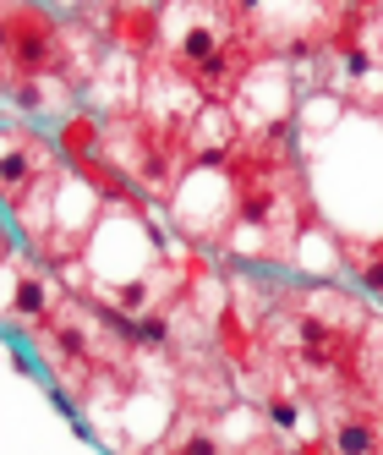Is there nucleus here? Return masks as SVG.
<instances>
[{
	"label": "nucleus",
	"mask_w": 383,
	"mask_h": 455,
	"mask_svg": "<svg viewBox=\"0 0 383 455\" xmlns=\"http://www.w3.org/2000/svg\"><path fill=\"white\" fill-rule=\"evenodd\" d=\"M236 181V225L219 258L241 269H291V252L301 231L317 220L307 165H301V138L296 126H279L263 138H241L225 159Z\"/></svg>",
	"instance_id": "1"
},
{
	"label": "nucleus",
	"mask_w": 383,
	"mask_h": 455,
	"mask_svg": "<svg viewBox=\"0 0 383 455\" xmlns=\"http://www.w3.org/2000/svg\"><path fill=\"white\" fill-rule=\"evenodd\" d=\"M159 60L192 77L208 105H231L263 55L246 28V6L192 0V6H159Z\"/></svg>",
	"instance_id": "2"
},
{
	"label": "nucleus",
	"mask_w": 383,
	"mask_h": 455,
	"mask_svg": "<svg viewBox=\"0 0 383 455\" xmlns=\"http://www.w3.org/2000/svg\"><path fill=\"white\" fill-rule=\"evenodd\" d=\"M66 60V17L50 6H0V93L17 100L34 83H66L60 77ZM72 88V83H66ZM77 93V88H72Z\"/></svg>",
	"instance_id": "3"
},
{
	"label": "nucleus",
	"mask_w": 383,
	"mask_h": 455,
	"mask_svg": "<svg viewBox=\"0 0 383 455\" xmlns=\"http://www.w3.org/2000/svg\"><path fill=\"white\" fill-rule=\"evenodd\" d=\"M165 209L192 252H219L236 225V181L225 165H192Z\"/></svg>",
	"instance_id": "4"
},
{
	"label": "nucleus",
	"mask_w": 383,
	"mask_h": 455,
	"mask_svg": "<svg viewBox=\"0 0 383 455\" xmlns=\"http://www.w3.org/2000/svg\"><path fill=\"white\" fill-rule=\"evenodd\" d=\"M66 171L55 154V138H44L27 121H6L0 126V209L17 214L22 204H34L39 192L55 187V176Z\"/></svg>",
	"instance_id": "5"
},
{
	"label": "nucleus",
	"mask_w": 383,
	"mask_h": 455,
	"mask_svg": "<svg viewBox=\"0 0 383 455\" xmlns=\"http://www.w3.org/2000/svg\"><path fill=\"white\" fill-rule=\"evenodd\" d=\"M66 297H72V291L60 285V275L44 269L34 252L17 247L6 264H0V323L17 330V335H27V340H34L44 323L60 313Z\"/></svg>",
	"instance_id": "6"
},
{
	"label": "nucleus",
	"mask_w": 383,
	"mask_h": 455,
	"mask_svg": "<svg viewBox=\"0 0 383 455\" xmlns=\"http://www.w3.org/2000/svg\"><path fill=\"white\" fill-rule=\"evenodd\" d=\"M296 105H301V88L291 60H258L225 110L236 116L241 138H263V132H279V126H296Z\"/></svg>",
	"instance_id": "7"
},
{
	"label": "nucleus",
	"mask_w": 383,
	"mask_h": 455,
	"mask_svg": "<svg viewBox=\"0 0 383 455\" xmlns=\"http://www.w3.org/2000/svg\"><path fill=\"white\" fill-rule=\"evenodd\" d=\"M345 242V275L356 280V291L383 307V236H340Z\"/></svg>",
	"instance_id": "8"
},
{
	"label": "nucleus",
	"mask_w": 383,
	"mask_h": 455,
	"mask_svg": "<svg viewBox=\"0 0 383 455\" xmlns=\"http://www.w3.org/2000/svg\"><path fill=\"white\" fill-rule=\"evenodd\" d=\"M148 455H225V444H219V434L208 428V422H198V417H176L170 428H165V439H159Z\"/></svg>",
	"instance_id": "9"
},
{
	"label": "nucleus",
	"mask_w": 383,
	"mask_h": 455,
	"mask_svg": "<svg viewBox=\"0 0 383 455\" xmlns=\"http://www.w3.org/2000/svg\"><path fill=\"white\" fill-rule=\"evenodd\" d=\"M17 247H22V242H17V231H12V214L0 209V264H6V258H12Z\"/></svg>",
	"instance_id": "10"
}]
</instances>
